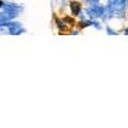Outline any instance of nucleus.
<instances>
[{
  "label": "nucleus",
  "mask_w": 128,
  "mask_h": 128,
  "mask_svg": "<svg viewBox=\"0 0 128 128\" xmlns=\"http://www.w3.org/2000/svg\"><path fill=\"white\" fill-rule=\"evenodd\" d=\"M126 0H109V6L106 9L108 13V18L111 16L114 17H123L126 9Z\"/></svg>",
  "instance_id": "f257e3e1"
},
{
  "label": "nucleus",
  "mask_w": 128,
  "mask_h": 128,
  "mask_svg": "<svg viewBox=\"0 0 128 128\" xmlns=\"http://www.w3.org/2000/svg\"><path fill=\"white\" fill-rule=\"evenodd\" d=\"M105 8L100 6H93L86 10V13L90 17H102L105 14Z\"/></svg>",
  "instance_id": "f03ea898"
},
{
  "label": "nucleus",
  "mask_w": 128,
  "mask_h": 128,
  "mask_svg": "<svg viewBox=\"0 0 128 128\" xmlns=\"http://www.w3.org/2000/svg\"><path fill=\"white\" fill-rule=\"evenodd\" d=\"M18 15V11H12V10H4V12H1V25L9 22L13 18H15Z\"/></svg>",
  "instance_id": "7ed1b4c3"
},
{
  "label": "nucleus",
  "mask_w": 128,
  "mask_h": 128,
  "mask_svg": "<svg viewBox=\"0 0 128 128\" xmlns=\"http://www.w3.org/2000/svg\"><path fill=\"white\" fill-rule=\"evenodd\" d=\"M4 26L9 29V33L10 34H13V35H17V34H20L22 32L24 31L22 28V25L19 22H6L4 24Z\"/></svg>",
  "instance_id": "20e7f679"
},
{
  "label": "nucleus",
  "mask_w": 128,
  "mask_h": 128,
  "mask_svg": "<svg viewBox=\"0 0 128 128\" xmlns=\"http://www.w3.org/2000/svg\"><path fill=\"white\" fill-rule=\"evenodd\" d=\"M3 8H4V10H12V11H19L22 9L20 6L13 4V3H3L1 1V9H3Z\"/></svg>",
  "instance_id": "39448f33"
},
{
  "label": "nucleus",
  "mask_w": 128,
  "mask_h": 128,
  "mask_svg": "<svg viewBox=\"0 0 128 128\" xmlns=\"http://www.w3.org/2000/svg\"><path fill=\"white\" fill-rule=\"evenodd\" d=\"M70 9L75 15H78L80 13V11H81V6H80L79 2L73 1V2H70Z\"/></svg>",
  "instance_id": "423d86ee"
},
{
  "label": "nucleus",
  "mask_w": 128,
  "mask_h": 128,
  "mask_svg": "<svg viewBox=\"0 0 128 128\" xmlns=\"http://www.w3.org/2000/svg\"><path fill=\"white\" fill-rule=\"evenodd\" d=\"M107 32H108V34H112V35H116V34H118L116 32L112 31V30L110 29V28H108V29H107Z\"/></svg>",
  "instance_id": "0eeeda50"
},
{
  "label": "nucleus",
  "mask_w": 128,
  "mask_h": 128,
  "mask_svg": "<svg viewBox=\"0 0 128 128\" xmlns=\"http://www.w3.org/2000/svg\"><path fill=\"white\" fill-rule=\"evenodd\" d=\"M125 34H128V28H127L126 31H125Z\"/></svg>",
  "instance_id": "6e6552de"
},
{
  "label": "nucleus",
  "mask_w": 128,
  "mask_h": 128,
  "mask_svg": "<svg viewBox=\"0 0 128 128\" xmlns=\"http://www.w3.org/2000/svg\"><path fill=\"white\" fill-rule=\"evenodd\" d=\"M89 1H97V0H89Z\"/></svg>",
  "instance_id": "1a4fd4ad"
}]
</instances>
